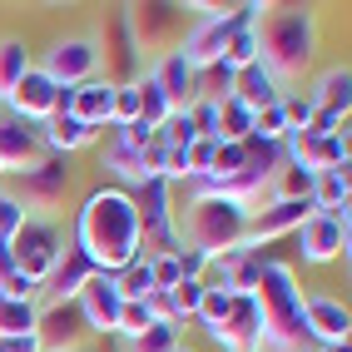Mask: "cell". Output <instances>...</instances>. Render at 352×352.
<instances>
[{"mask_svg":"<svg viewBox=\"0 0 352 352\" xmlns=\"http://www.w3.org/2000/svg\"><path fill=\"white\" fill-rule=\"evenodd\" d=\"M69 243L85 253V263L95 273H120L139 258V208L134 194L100 184L89 189L75 208V223H69Z\"/></svg>","mask_w":352,"mask_h":352,"instance_id":"6da1fadb","label":"cell"},{"mask_svg":"<svg viewBox=\"0 0 352 352\" xmlns=\"http://www.w3.org/2000/svg\"><path fill=\"white\" fill-rule=\"evenodd\" d=\"M174 219H179V253H194L199 263L208 268L214 258H223V253H233V248H243L253 208L233 204V199H223V194L194 189L189 204H184Z\"/></svg>","mask_w":352,"mask_h":352,"instance_id":"7a4b0ae2","label":"cell"},{"mask_svg":"<svg viewBox=\"0 0 352 352\" xmlns=\"http://www.w3.org/2000/svg\"><path fill=\"white\" fill-rule=\"evenodd\" d=\"M258 65L278 85H298L318 60V15L302 6H278L258 15Z\"/></svg>","mask_w":352,"mask_h":352,"instance_id":"3957f363","label":"cell"},{"mask_svg":"<svg viewBox=\"0 0 352 352\" xmlns=\"http://www.w3.org/2000/svg\"><path fill=\"white\" fill-rule=\"evenodd\" d=\"M253 302H258V322H263V352H313L308 322H302V288H298L293 263L263 258Z\"/></svg>","mask_w":352,"mask_h":352,"instance_id":"277c9868","label":"cell"},{"mask_svg":"<svg viewBox=\"0 0 352 352\" xmlns=\"http://www.w3.org/2000/svg\"><path fill=\"white\" fill-rule=\"evenodd\" d=\"M69 248V233L60 228V219H40L30 214L20 223V233L10 239V258H15V273H25L30 283H45V278L55 273V263L65 258Z\"/></svg>","mask_w":352,"mask_h":352,"instance_id":"5b68a950","label":"cell"},{"mask_svg":"<svg viewBox=\"0 0 352 352\" xmlns=\"http://www.w3.org/2000/svg\"><path fill=\"white\" fill-rule=\"evenodd\" d=\"M139 208V253L159 258V253H179V208H174V184L149 179L144 189H134Z\"/></svg>","mask_w":352,"mask_h":352,"instance_id":"8992f818","label":"cell"},{"mask_svg":"<svg viewBox=\"0 0 352 352\" xmlns=\"http://www.w3.org/2000/svg\"><path fill=\"white\" fill-rule=\"evenodd\" d=\"M95 45H100V69H104V85H114V89H124V85H139L144 80V55H139V45H134V35H129V20H124V6L109 15V25H104V35H95Z\"/></svg>","mask_w":352,"mask_h":352,"instance_id":"52a82bcc","label":"cell"},{"mask_svg":"<svg viewBox=\"0 0 352 352\" xmlns=\"http://www.w3.org/2000/svg\"><path fill=\"white\" fill-rule=\"evenodd\" d=\"M124 20H129V35L139 45V55H169L179 50L184 40V6H124Z\"/></svg>","mask_w":352,"mask_h":352,"instance_id":"ba28073f","label":"cell"},{"mask_svg":"<svg viewBox=\"0 0 352 352\" xmlns=\"http://www.w3.org/2000/svg\"><path fill=\"white\" fill-rule=\"evenodd\" d=\"M35 69H45L60 89H75L85 80H100V45L95 35H60Z\"/></svg>","mask_w":352,"mask_h":352,"instance_id":"9c48e42d","label":"cell"},{"mask_svg":"<svg viewBox=\"0 0 352 352\" xmlns=\"http://www.w3.org/2000/svg\"><path fill=\"white\" fill-rule=\"evenodd\" d=\"M293 239H298L302 263L327 268V263H338V258H347V248H352V219L347 214H318V208H313V219L302 223Z\"/></svg>","mask_w":352,"mask_h":352,"instance_id":"30bf717a","label":"cell"},{"mask_svg":"<svg viewBox=\"0 0 352 352\" xmlns=\"http://www.w3.org/2000/svg\"><path fill=\"white\" fill-rule=\"evenodd\" d=\"M308 219H313V199H268V204H258V208H253L243 248L263 253L268 243H278V239H288V233H298Z\"/></svg>","mask_w":352,"mask_h":352,"instance_id":"8fae6325","label":"cell"},{"mask_svg":"<svg viewBox=\"0 0 352 352\" xmlns=\"http://www.w3.org/2000/svg\"><path fill=\"white\" fill-rule=\"evenodd\" d=\"M65 194H69V159L60 154H45L30 174H20V189H15V199L40 219H50V208H60Z\"/></svg>","mask_w":352,"mask_h":352,"instance_id":"7c38bea8","label":"cell"},{"mask_svg":"<svg viewBox=\"0 0 352 352\" xmlns=\"http://www.w3.org/2000/svg\"><path fill=\"white\" fill-rule=\"evenodd\" d=\"M283 159L302 174H322V169H347V134H313V129H288L283 139Z\"/></svg>","mask_w":352,"mask_h":352,"instance_id":"4fadbf2b","label":"cell"},{"mask_svg":"<svg viewBox=\"0 0 352 352\" xmlns=\"http://www.w3.org/2000/svg\"><path fill=\"white\" fill-rule=\"evenodd\" d=\"M75 308L85 318V333H95V338H114L120 333V308H124V298H120V283H114V273H95L89 283L75 293Z\"/></svg>","mask_w":352,"mask_h":352,"instance_id":"5bb4252c","label":"cell"},{"mask_svg":"<svg viewBox=\"0 0 352 352\" xmlns=\"http://www.w3.org/2000/svg\"><path fill=\"white\" fill-rule=\"evenodd\" d=\"M302 322H308V342L313 347H347V333H352V313L347 302L327 298V293H302Z\"/></svg>","mask_w":352,"mask_h":352,"instance_id":"9a60e30c","label":"cell"},{"mask_svg":"<svg viewBox=\"0 0 352 352\" xmlns=\"http://www.w3.org/2000/svg\"><path fill=\"white\" fill-rule=\"evenodd\" d=\"M45 154L50 149L40 139V124H25L10 109H0V164H6V174H30Z\"/></svg>","mask_w":352,"mask_h":352,"instance_id":"2e32d148","label":"cell"},{"mask_svg":"<svg viewBox=\"0 0 352 352\" xmlns=\"http://www.w3.org/2000/svg\"><path fill=\"white\" fill-rule=\"evenodd\" d=\"M214 338L223 352H263V322H258V302L253 293H239L228 302V318L214 327Z\"/></svg>","mask_w":352,"mask_h":352,"instance_id":"e0dca14e","label":"cell"},{"mask_svg":"<svg viewBox=\"0 0 352 352\" xmlns=\"http://www.w3.org/2000/svg\"><path fill=\"white\" fill-rule=\"evenodd\" d=\"M228 30H233V10H223V15H199L194 25L184 30V40H179V55L189 60L194 69H208V65H219Z\"/></svg>","mask_w":352,"mask_h":352,"instance_id":"ac0fdd59","label":"cell"},{"mask_svg":"<svg viewBox=\"0 0 352 352\" xmlns=\"http://www.w3.org/2000/svg\"><path fill=\"white\" fill-rule=\"evenodd\" d=\"M6 109L25 124H45L60 109V85L45 75V69H25V80L15 85V95L6 100Z\"/></svg>","mask_w":352,"mask_h":352,"instance_id":"d6986e66","label":"cell"},{"mask_svg":"<svg viewBox=\"0 0 352 352\" xmlns=\"http://www.w3.org/2000/svg\"><path fill=\"white\" fill-rule=\"evenodd\" d=\"M149 75H154V85L164 89L169 109H194V104H199V69H194L189 60H184L179 50L159 55V60L149 65Z\"/></svg>","mask_w":352,"mask_h":352,"instance_id":"ffe728a7","label":"cell"},{"mask_svg":"<svg viewBox=\"0 0 352 352\" xmlns=\"http://www.w3.org/2000/svg\"><path fill=\"white\" fill-rule=\"evenodd\" d=\"M60 109L65 114H75L80 124H89V129H109V109H114V85H104V80H85V85H75V89H60Z\"/></svg>","mask_w":352,"mask_h":352,"instance_id":"44dd1931","label":"cell"},{"mask_svg":"<svg viewBox=\"0 0 352 352\" xmlns=\"http://www.w3.org/2000/svg\"><path fill=\"white\" fill-rule=\"evenodd\" d=\"M214 273H204V283L208 288H223V293H253L258 288V273H263V253H253V248H233L223 258H214L208 263Z\"/></svg>","mask_w":352,"mask_h":352,"instance_id":"7402d4cb","label":"cell"},{"mask_svg":"<svg viewBox=\"0 0 352 352\" xmlns=\"http://www.w3.org/2000/svg\"><path fill=\"white\" fill-rule=\"evenodd\" d=\"M35 333L45 342V352H80V338H85V318L75 302H45L40 308V322Z\"/></svg>","mask_w":352,"mask_h":352,"instance_id":"603a6c76","label":"cell"},{"mask_svg":"<svg viewBox=\"0 0 352 352\" xmlns=\"http://www.w3.org/2000/svg\"><path fill=\"white\" fill-rule=\"evenodd\" d=\"M100 169L114 179V189H124V194H134V189H144V184H149L144 159H139L124 139H120V129L104 134V144H100Z\"/></svg>","mask_w":352,"mask_h":352,"instance_id":"cb8c5ba5","label":"cell"},{"mask_svg":"<svg viewBox=\"0 0 352 352\" xmlns=\"http://www.w3.org/2000/svg\"><path fill=\"white\" fill-rule=\"evenodd\" d=\"M89 278H95V268H89V263H85V253L69 243L65 258L55 263V273L40 283V308H45V302H75V293L89 283Z\"/></svg>","mask_w":352,"mask_h":352,"instance_id":"d4e9b609","label":"cell"},{"mask_svg":"<svg viewBox=\"0 0 352 352\" xmlns=\"http://www.w3.org/2000/svg\"><path fill=\"white\" fill-rule=\"evenodd\" d=\"M40 139H45V149H50V154H60V159H69V154L95 149V144H100V134L89 129V124H80L75 114H65V109H55L50 120L40 124Z\"/></svg>","mask_w":352,"mask_h":352,"instance_id":"484cf974","label":"cell"},{"mask_svg":"<svg viewBox=\"0 0 352 352\" xmlns=\"http://www.w3.org/2000/svg\"><path fill=\"white\" fill-rule=\"evenodd\" d=\"M308 100H313L318 114L347 124V114H352V69L347 65H333L327 75H318V85L308 89Z\"/></svg>","mask_w":352,"mask_h":352,"instance_id":"4316f807","label":"cell"},{"mask_svg":"<svg viewBox=\"0 0 352 352\" xmlns=\"http://www.w3.org/2000/svg\"><path fill=\"white\" fill-rule=\"evenodd\" d=\"M233 100L258 114V109H268V104L283 100V85H278L263 65H248V69H239V75H233Z\"/></svg>","mask_w":352,"mask_h":352,"instance_id":"83f0119b","label":"cell"},{"mask_svg":"<svg viewBox=\"0 0 352 352\" xmlns=\"http://www.w3.org/2000/svg\"><path fill=\"white\" fill-rule=\"evenodd\" d=\"M25 69H35L30 45L20 35H0V109H6V100L15 95V85L25 80Z\"/></svg>","mask_w":352,"mask_h":352,"instance_id":"f1b7e54d","label":"cell"},{"mask_svg":"<svg viewBox=\"0 0 352 352\" xmlns=\"http://www.w3.org/2000/svg\"><path fill=\"white\" fill-rule=\"evenodd\" d=\"M313 208L318 214H347V204H352V179L347 169H322L313 174Z\"/></svg>","mask_w":352,"mask_h":352,"instance_id":"f546056e","label":"cell"},{"mask_svg":"<svg viewBox=\"0 0 352 352\" xmlns=\"http://www.w3.org/2000/svg\"><path fill=\"white\" fill-rule=\"evenodd\" d=\"M40 322V302L35 298H6L0 293V338H25Z\"/></svg>","mask_w":352,"mask_h":352,"instance_id":"4dcf8cb0","label":"cell"},{"mask_svg":"<svg viewBox=\"0 0 352 352\" xmlns=\"http://www.w3.org/2000/svg\"><path fill=\"white\" fill-rule=\"evenodd\" d=\"M253 139V109H243L239 100H219V144H243Z\"/></svg>","mask_w":352,"mask_h":352,"instance_id":"1f68e13d","label":"cell"},{"mask_svg":"<svg viewBox=\"0 0 352 352\" xmlns=\"http://www.w3.org/2000/svg\"><path fill=\"white\" fill-rule=\"evenodd\" d=\"M114 283H120V298H124V302H144V298L154 293V273H149V258L139 253L129 268H120V273H114Z\"/></svg>","mask_w":352,"mask_h":352,"instance_id":"d6a6232c","label":"cell"},{"mask_svg":"<svg viewBox=\"0 0 352 352\" xmlns=\"http://www.w3.org/2000/svg\"><path fill=\"white\" fill-rule=\"evenodd\" d=\"M134 89H139V120H144L149 129H159V124L174 114V109H169V100H164V89L154 85V75H149V69H144V80H139Z\"/></svg>","mask_w":352,"mask_h":352,"instance_id":"836d02e7","label":"cell"},{"mask_svg":"<svg viewBox=\"0 0 352 352\" xmlns=\"http://www.w3.org/2000/svg\"><path fill=\"white\" fill-rule=\"evenodd\" d=\"M184 342V333H179V327H169V322H154L149 327V333H139V338H129L120 352H174Z\"/></svg>","mask_w":352,"mask_h":352,"instance_id":"e575fe53","label":"cell"},{"mask_svg":"<svg viewBox=\"0 0 352 352\" xmlns=\"http://www.w3.org/2000/svg\"><path fill=\"white\" fill-rule=\"evenodd\" d=\"M159 139H164V149H189L194 139H199V129H194V114H189V109H174L169 120L159 124Z\"/></svg>","mask_w":352,"mask_h":352,"instance_id":"d590c367","label":"cell"},{"mask_svg":"<svg viewBox=\"0 0 352 352\" xmlns=\"http://www.w3.org/2000/svg\"><path fill=\"white\" fill-rule=\"evenodd\" d=\"M199 298H204V278H179V283L169 288V302H174V318H179V327L199 313Z\"/></svg>","mask_w":352,"mask_h":352,"instance_id":"8d00e7d4","label":"cell"},{"mask_svg":"<svg viewBox=\"0 0 352 352\" xmlns=\"http://www.w3.org/2000/svg\"><path fill=\"white\" fill-rule=\"evenodd\" d=\"M228 302H233V293H223V288H208L204 283V298H199V313H194V322H204L208 333L228 318Z\"/></svg>","mask_w":352,"mask_h":352,"instance_id":"74e56055","label":"cell"},{"mask_svg":"<svg viewBox=\"0 0 352 352\" xmlns=\"http://www.w3.org/2000/svg\"><path fill=\"white\" fill-rule=\"evenodd\" d=\"M25 219H30V208L15 199V189H0V243H10Z\"/></svg>","mask_w":352,"mask_h":352,"instance_id":"f35d334b","label":"cell"},{"mask_svg":"<svg viewBox=\"0 0 352 352\" xmlns=\"http://www.w3.org/2000/svg\"><path fill=\"white\" fill-rule=\"evenodd\" d=\"M154 327V313H149V302H124L120 308V342H129V338H139V333H149Z\"/></svg>","mask_w":352,"mask_h":352,"instance_id":"ab89813d","label":"cell"},{"mask_svg":"<svg viewBox=\"0 0 352 352\" xmlns=\"http://www.w3.org/2000/svg\"><path fill=\"white\" fill-rule=\"evenodd\" d=\"M149 273H154V288L169 293L179 278H184V253H159V258H149Z\"/></svg>","mask_w":352,"mask_h":352,"instance_id":"60d3db41","label":"cell"},{"mask_svg":"<svg viewBox=\"0 0 352 352\" xmlns=\"http://www.w3.org/2000/svg\"><path fill=\"white\" fill-rule=\"evenodd\" d=\"M214 144H219V139H194V144H189V184H199L208 174V164H214Z\"/></svg>","mask_w":352,"mask_h":352,"instance_id":"b9f144b4","label":"cell"},{"mask_svg":"<svg viewBox=\"0 0 352 352\" xmlns=\"http://www.w3.org/2000/svg\"><path fill=\"white\" fill-rule=\"evenodd\" d=\"M0 293H6V298H35V302H40V283H30L25 273H10V278H0Z\"/></svg>","mask_w":352,"mask_h":352,"instance_id":"7bdbcfd3","label":"cell"},{"mask_svg":"<svg viewBox=\"0 0 352 352\" xmlns=\"http://www.w3.org/2000/svg\"><path fill=\"white\" fill-rule=\"evenodd\" d=\"M6 352H45L40 333H25V338H6Z\"/></svg>","mask_w":352,"mask_h":352,"instance_id":"ee69618b","label":"cell"},{"mask_svg":"<svg viewBox=\"0 0 352 352\" xmlns=\"http://www.w3.org/2000/svg\"><path fill=\"white\" fill-rule=\"evenodd\" d=\"M15 273V258H10V243H0V278Z\"/></svg>","mask_w":352,"mask_h":352,"instance_id":"f6af8a7d","label":"cell"},{"mask_svg":"<svg viewBox=\"0 0 352 352\" xmlns=\"http://www.w3.org/2000/svg\"><path fill=\"white\" fill-rule=\"evenodd\" d=\"M174 352H199V347H194V342H179V347H174Z\"/></svg>","mask_w":352,"mask_h":352,"instance_id":"bcb514c9","label":"cell"},{"mask_svg":"<svg viewBox=\"0 0 352 352\" xmlns=\"http://www.w3.org/2000/svg\"><path fill=\"white\" fill-rule=\"evenodd\" d=\"M0 352H6V338H0Z\"/></svg>","mask_w":352,"mask_h":352,"instance_id":"7dc6e473","label":"cell"}]
</instances>
